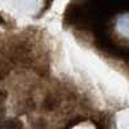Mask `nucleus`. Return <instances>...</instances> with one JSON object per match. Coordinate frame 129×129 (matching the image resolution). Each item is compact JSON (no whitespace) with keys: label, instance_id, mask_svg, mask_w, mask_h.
I'll list each match as a JSON object with an SVG mask.
<instances>
[{"label":"nucleus","instance_id":"1","mask_svg":"<svg viewBox=\"0 0 129 129\" xmlns=\"http://www.w3.org/2000/svg\"><path fill=\"white\" fill-rule=\"evenodd\" d=\"M23 124L18 119H8L0 123V129H22Z\"/></svg>","mask_w":129,"mask_h":129}]
</instances>
